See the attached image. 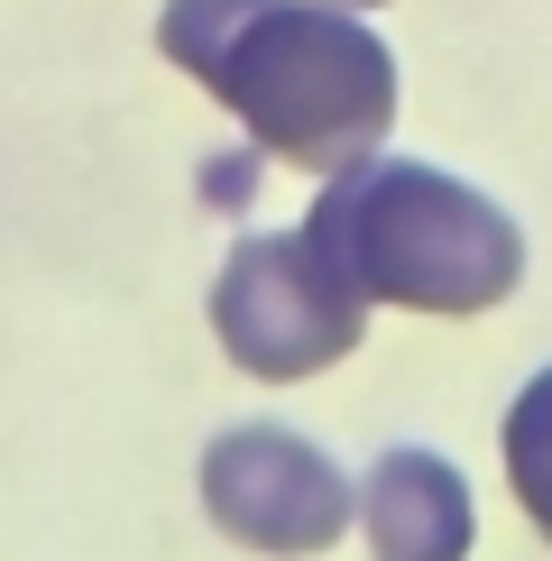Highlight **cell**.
Segmentation results:
<instances>
[{
	"label": "cell",
	"instance_id": "obj_1",
	"mask_svg": "<svg viewBox=\"0 0 552 561\" xmlns=\"http://www.w3.org/2000/svg\"><path fill=\"white\" fill-rule=\"evenodd\" d=\"M157 46L267 157L313 175L359 167L396 121V56L322 0H166Z\"/></svg>",
	"mask_w": 552,
	"mask_h": 561
},
{
	"label": "cell",
	"instance_id": "obj_2",
	"mask_svg": "<svg viewBox=\"0 0 552 561\" xmlns=\"http://www.w3.org/2000/svg\"><path fill=\"white\" fill-rule=\"evenodd\" d=\"M304 240L350 276L359 304L405 313H488L525 276V230L442 167L359 157L313 194Z\"/></svg>",
	"mask_w": 552,
	"mask_h": 561
},
{
	"label": "cell",
	"instance_id": "obj_3",
	"mask_svg": "<svg viewBox=\"0 0 552 561\" xmlns=\"http://www.w3.org/2000/svg\"><path fill=\"white\" fill-rule=\"evenodd\" d=\"M212 332L221 350L249 368V378H313V368L350 359L359 332H368V304L350 295L304 230H258L221 259V286H212Z\"/></svg>",
	"mask_w": 552,
	"mask_h": 561
},
{
	"label": "cell",
	"instance_id": "obj_4",
	"mask_svg": "<svg viewBox=\"0 0 552 561\" xmlns=\"http://www.w3.org/2000/svg\"><path fill=\"white\" fill-rule=\"evenodd\" d=\"M350 506L359 497L341 479V460L286 424H230L203 451V516L249 552H276V561L332 552L350 534Z\"/></svg>",
	"mask_w": 552,
	"mask_h": 561
},
{
	"label": "cell",
	"instance_id": "obj_5",
	"mask_svg": "<svg viewBox=\"0 0 552 561\" xmlns=\"http://www.w3.org/2000/svg\"><path fill=\"white\" fill-rule=\"evenodd\" d=\"M359 534L378 561H470V479L424 442H396L378 470L359 479Z\"/></svg>",
	"mask_w": 552,
	"mask_h": 561
},
{
	"label": "cell",
	"instance_id": "obj_6",
	"mask_svg": "<svg viewBox=\"0 0 552 561\" xmlns=\"http://www.w3.org/2000/svg\"><path fill=\"white\" fill-rule=\"evenodd\" d=\"M506 488H516V506L552 543V368L525 378V396L506 405Z\"/></svg>",
	"mask_w": 552,
	"mask_h": 561
},
{
	"label": "cell",
	"instance_id": "obj_7",
	"mask_svg": "<svg viewBox=\"0 0 552 561\" xmlns=\"http://www.w3.org/2000/svg\"><path fill=\"white\" fill-rule=\"evenodd\" d=\"M350 10H378V0H350Z\"/></svg>",
	"mask_w": 552,
	"mask_h": 561
}]
</instances>
